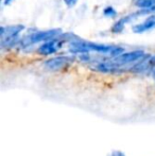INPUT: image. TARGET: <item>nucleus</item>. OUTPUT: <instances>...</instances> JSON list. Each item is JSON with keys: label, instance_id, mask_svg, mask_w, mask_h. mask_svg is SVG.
I'll return each mask as SVG.
<instances>
[{"label": "nucleus", "instance_id": "f257e3e1", "mask_svg": "<svg viewBox=\"0 0 155 156\" xmlns=\"http://www.w3.org/2000/svg\"><path fill=\"white\" fill-rule=\"evenodd\" d=\"M69 51L75 54H88L89 52H96V53L106 54V55H111L112 58H116L123 53L124 50L123 48L118 47V46L102 45V44L89 43V41L76 39L70 43Z\"/></svg>", "mask_w": 155, "mask_h": 156}, {"label": "nucleus", "instance_id": "f03ea898", "mask_svg": "<svg viewBox=\"0 0 155 156\" xmlns=\"http://www.w3.org/2000/svg\"><path fill=\"white\" fill-rule=\"evenodd\" d=\"M62 35V30L61 29H51L46 30V31H38L32 34L27 35L20 41V45L23 47H28V46L35 45L37 43H45L50 39H53L55 37H58Z\"/></svg>", "mask_w": 155, "mask_h": 156}, {"label": "nucleus", "instance_id": "7ed1b4c3", "mask_svg": "<svg viewBox=\"0 0 155 156\" xmlns=\"http://www.w3.org/2000/svg\"><path fill=\"white\" fill-rule=\"evenodd\" d=\"M25 30V26L23 25H14L8 26V27H1V49L11 48L16 44V38L20 32Z\"/></svg>", "mask_w": 155, "mask_h": 156}, {"label": "nucleus", "instance_id": "20e7f679", "mask_svg": "<svg viewBox=\"0 0 155 156\" xmlns=\"http://www.w3.org/2000/svg\"><path fill=\"white\" fill-rule=\"evenodd\" d=\"M148 54L145 53V51L143 50H135V51H130V52H123L120 55L113 58L112 62L117 66L119 69H121L123 66H126L129 64L132 63H137L139 61H141L143 58H145Z\"/></svg>", "mask_w": 155, "mask_h": 156}, {"label": "nucleus", "instance_id": "39448f33", "mask_svg": "<svg viewBox=\"0 0 155 156\" xmlns=\"http://www.w3.org/2000/svg\"><path fill=\"white\" fill-rule=\"evenodd\" d=\"M73 62V58L70 56H55L45 62V68L49 71H60L67 68Z\"/></svg>", "mask_w": 155, "mask_h": 156}, {"label": "nucleus", "instance_id": "423d86ee", "mask_svg": "<svg viewBox=\"0 0 155 156\" xmlns=\"http://www.w3.org/2000/svg\"><path fill=\"white\" fill-rule=\"evenodd\" d=\"M62 37L63 34L61 36L41 44L37 49V53L41 54V55H51V54L55 53L58 49H61L63 43H64V39H62Z\"/></svg>", "mask_w": 155, "mask_h": 156}, {"label": "nucleus", "instance_id": "0eeeda50", "mask_svg": "<svg viewBox=\"0 0 155 156\" xmlns=\"http://www.w3.org/2000/svg\"><path fill=\"white\" fill-rule=\"evenodd\" d=\"M155 28V14H151L150 16H148L143 23H138V25L133 27V32L137 33V34H141L147 31L154 29Z\"/></svg>", "mask_w": 155, "mask_h": 156}, {"label": "nucleus", "instance_id": "6e6552de", "mask_svg": "<svg viewBox=\"0 0 155 156\" xmlns=\"http://www.w3.org/2000/svg\"><path fill=\"white\" fill-rule=\"evenodd\" d=\"M103 14H104V16L108 17V18H114V17L117 16L116 10H115L114 8H112V6H107V8L104 9Z\"/></svg>", "mask_w": 155, "mask_h": 156}, {"label": "nucleus", "instance_id": "1a4fd4ad", "mask_svg": "<svg viewBox=\"0 0 155 156\" xmlns=\"http://www.w3.org/2000/svg\"><path fill=\"white\" fill-rule=\"evenodd\" d=\"M107 156H125V154L119 150H114V151H112Z\"/></svg>", "mask_w": 155, "mask_h": 156}, {"label": "nucleus", "instance_id": "9d476101", "mask_svg": "<svg viewBox=\"0 0 155 156\" xmlns=\"http://www.w3.org/2000/svg\"><path fill=\"white\" fill-rule=\"evenodd\" d=\"M64 2L67 6H73L78 2V0H64Z\"/></svg>", "mask_w": 155, "mask_h": 156}, {"label": "nucleus", "instance_id": "9b49d317", "mask_svg": "<svg viewBox=\"0 0 155 156\" xmlns=\"http://www.w3.org/2000/svg\"><path fill=\"white\" fill-rule=\"evenodd\" d=\"M12 1H13V0H4V4H5V5H8V4H10Z\"/></svg>", "mask_w": 155, "mask_h": 156}, {"label": "nucleus", "instance_id": "f8f14e48", "mask_svg": "<svg viewBox=\"0 0 155 156\" xmlns=\"http://www.w3.org/2000/svg\"><path fill=\"white\" fill-rule=\"evenodd\" d=\"M152 76H153V79H154V80H155V71L153 72V73H152Z\"/></svg>", "mask_w": 155, "mask_h": 156}]
</instances>
